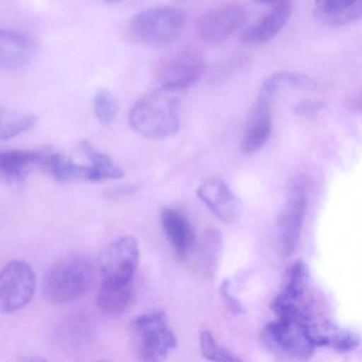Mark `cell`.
I'll use <instances>...</instances> for the list:
<instances>
[{
    "mask_svg": "<svg viewBox=\"0 0 362 362\" xmlns=\"http://www.w3.org/2000/svg\"><path fill=\"white\" fill-rule=\"evenodd\" d=\"M179 93L160 88L141 97L129 116L131 128L148 139L177 134L181 126Z\"/></svg>",
    "mask_w": 362,
    "mask_h": 362,
    "instance_id": "obj_1",
    "label": "cell"
},
{
    "mask_svg": "<svg viewBox=\"0 0 362 362\" xmlns=\"http://www.w3.org/2000/svg\"><path fill=\"white\" fill-rule=\"evenodd\" d=\"M262 340L273 353L288 359H310L317 349L309 315L279 317L264 327Z\"/></svg>",
    "mask_w": 362,
    "mask_h": 362,
    "instance_id": "obj_2",
    "label": "cell"
},
{
    "mask_svg": "<svg viewBox=\"0 0 362 362\" xmlns=\"http://www.w3.org/2000/svg\"><path fill=\"white\" fill-rule=\"evenodd\" d=\"M94 270L92 264L80 256L59 260L46 273L43 296L54 305L67 304L83 296L92 287Z\"/></svg>",
    "mask_w": 362,
    "mask_h": 362,
    "instance_id": "obj_3",
    "label": "cell"
},
{
    "mask_svg": "<svg viewBox=\"0 0 362 362\" xmlns=\"http://www.w3.org/2000/svg\"><path fill=\"white\" fill-rule=\"evenodd\" d=\"M133 342L144 361H160L177 347L175 332L162 311L139 315L131 325Z\"/></svg>",
    "mask_w": 362,
    "mask_h": 362,
    "instance_id": "obj_4",
    "label": "cell"
},
{
    "mask_svg": "<svg viewBox=\"0 0 362 362\" xmlns=\"http://www.w3.org/2000/svg\"><path fill=\"white\" fill-rule=\"evenodd\" d=\"M186 21L185 12L177 8H153L141 12L132 18L130 33L141 43L164 45L180 37Z\"/></svg>",
    "mask_w": 362,
    "mask_h": 362,
    "instance_id": "obj_5",
    "label": "cell"
},
{
    "mask_svg": "<svg viewBox=\"0 0 362 362\" xmlns=\"http://www.w3.org/2000/svg\"><path fill=\"white\" fill-rule=\"evenodd\" d=\"M37 279L30 264L13 260L0 271V313H12L26 307L35 296Z\"/></svg>",
    "mask_w": 362,
    "mask_h": 362,
    "instance_id": "obj_6",
    "label": "cell"
},
{
    "mask_svg": "<svg viewBox=\"0 0 362 362\" xmlns=\"http://www.w3.org/2000/svg\"><path fill=\"white\" fill-rule=\"evenodd\" d=\"M202 54L194 48H185L169 58L160 71V88L180 93L194 86L204 73Z\"/></svg>",
    "mask_w": 362,
    "mask_h": 362,
    "instance_id": "obj_7",
    "label": "cell"
},
{
    "mask_svg": "<svg viewBox=\"0 0 362 362\" xmlns=\"http://www.w3.org/2000/svg\"><path fill=\"white\" fill-rule=\"evenodd\" d=\"M139 262L136 239L124 236L110 243L99 256V268L103 279L117 281H133Z\"/></svg>",
    "mask_w": 362,
    "mask_h": 362,
    "instance_id": "obj_8",
    "label": "cell"
},
{
    "mask_svg": "<svg viewBox=\"0 0 362 362\" xmlns=\"http://www.w3.org/2000/svg\"><path fill=\"white\" fill-rule=\"evenodd\" d=\"M306 207V188L302 181H296L279 218V245L284 257L291 256L300 243Z\"/></svg>",
    "mask_w": 362,
    "mask_h": 362,
    "instance_id": "obj_9",
    "label": "cell"
},
{
    "mask_svg": "<svg viewBox=\"0 0 362 362\" xmlns=\"http://www.w3.org/2000/svg\"><path fill=\"white\" fill-rule=\"evenodd\" d=\"M309 285V270L303 260L294 262L287 274L281 292L272 303V310L277 317L308 315L306 293Z\"/></svg>",
    "mask_w": 362,
    "mask_h": 362,
    "instance_id": "obj_10",
    "label": "cell"
},
{
    "mask_svg": "<svg viewBox=\"0 0 362 362\" xmlns=\"http://www.w3.org/2000/svg\"><path fill=\"white\" fill-rule=\"evenodd\" d=\"M247 18V10L243 6H222L205 12L199 18L197 33L206 43H222L238 30Z\"/></svg>",
    "mask_w": 362,
    "mask_h": 362,
    "instance_id": "obj_11",
    "label": "cell"
},
{
    "mask_svg": "<svg viewBox=\"0 0 362 362\" xmlns=\"http://www.w3.org/2000/svg\"><path fill=\"white\" fill-rule=\"evenodd\" d=\"M199 199L224 223H236L243 213V205L237 194L221 179H211L199 186Z\"/></svg>",
    "mask_w": 362,
    "mask_h": 362,
    "instance_id": "obj_12",
    "label": "cell"
},
{
    "mask_svg": "<svg viewBox=\"0 0 362 362\" xmlns=\"http://www.w3.org/2000/svg\"><path fill=\"white\" fill-rule=\"evenodd\" d=\"M273 97L259 93L241 141V152L252 154L262 149L272 134Z\"/></svg>",
    "mask_w": 362,
    "mask_h": 362,
    "instance_id": "obj_13",
    "label": "cell"
},
{
    "mask_svg": "<svg viewBox=\"0 0 362 362\" xmlns=\"http://www.w3.org/2000/svg\"><path fill=\"white\" fill-rule=\"evenodd\" d=\"M37 52L35 40L21 33L0 30V69H18L33 62Z\"/></svg>",
    "mask_w": 362,
    "mask_h": 362,
    "instance_id": "obj_14",
    "label": "cell"
},
{
    "mask_svg": "<svg viewBox=\"0 0 362 362\" xmlns=\"http://www.w3.org/2000/svg\"><path fill=\"white\" fill-rule=\"evenodd\" d=\"M163 230L177 257L185 260L196 243V234L188 218L175 209H165L160 215Z\"/></svg>",
    "mask_w": 362,
    "mask_h": 362,
    "instance_id": "obj_15",
    "label": "cell"
},
{
    "mask_svg": "<svg viewBox=\"0 0 362 362\" xmlns=\"http://www.w3.org/2000/svg\"><path fill=\"white\" fill-rule=\"evenodd\" d=\"M292 14V7L287 0L276 4L270 13L258 21L241 35V43L264 44L274 39L287 24Z\"/></svg>",
    "mask_w": 362,
    "mask_h": 362,
    "instance_id": "obj_16",
    "label": "cell"
},
{
    "mask_svg": "<svg viewBox=\"0 0 362 362\" xmlns=\"http://www.w3.org/2000/svg\"><path fill=\"white\" fill-rule=\"evenodd\" d=\"M222 251L221 236L217 230H207L200 241L197 240L185 260L201 274L211 276L215 273Z\"/></svg>",
    "mask_w": 362,
    "mask_h": 362,
    "instance_id": "obj_17",
    "label": "cell"
},
{
    "mask_svg": "<svg viewBox=\"0 0 362 362\" xmlns=\"http://www.w3.org/2000/svg\"><path fill=\"white\" fill-rule=\"evenodd\" d=\"M45 154L42 152L0 151V175L10 181L24 180L33 169L42 166Z\"/></svg>",
    "mask_w": 362,
    "mask_h": 362,
    "instance_id": "obj_18",
    "label": "cell"
},
{
    "mask_svg": "<svg viewBox=\"0 0 362 362\" xmlns=\"http://www.w3.org/2000/svg\"><path fill=\"white\" fill-rule=\"evenodd\" d=\"M317 18L330 26H343L359 20L362 0H315Z\"/></svg>",
    "mask_w": 362,
    "mask_h": 362,
    "instance_id": "obj_19",
    "label": "cell"
},
{
    "mask_svg": "<svg viewBox=\"0 0 362 362\" xmlns=\"http://www.w3.org/2000/svg\"><path fill=\"white\" fill-rule=\"evenodd\" d=\"M134 300L133 281L103 279L97 296V304L105 313L116 315L126 310Z\"/></svg>",
    "mask_w": 362,
    "mask_h": 362,
    "instance_id": "obj_20",
    "label": "cell"
},
{
    "mask_svg": "<svg viewBox=\"0 0 362 362\" xmlns=\"http://www.w3.org/2000/svg\"><path fill=\"white\" fill-rule=\"evenodd\" d=\"M313 332L317 347L330 346L341 353H349L355 351L360 344L357 332L340 327L328 320L321 324L313 323Z\"/></svg>",
    "mask_w": 362,
    "mask_h": 362,
    "instance_id": "obj_21",
    "label": "cell"
},
{
    "mask_svg": "<svg viewBox=\"0 0 362 362\" xmlns=\"http://www.w3.org/2000/svg\"><path fill=\"white\" fill-rule=\"evenodd\" d=\"M41 167L60 182H96V175L92 164H76L60 154H45Z\"/></svg>",
    "mask_w": 362,
    "mask_h": 362,
    "instance_id": "obj_22",
    "label": "cell"
},
{
    "mask_svg": "<svg viewBox=\"0 0 362 362\" xmlns=\"http://www.w3.org/2000/svg\"><path fill=\"white\" fill-rule=\"evenodd\" d=\"M317 83L308 76L293 71H281L264 81L260 92L274 98L276 94L285 90H313Z\"/></svg>",
    "mask_w": 362,
    "mask_h": 362,
    "instance_id": "obj_23",
    "label": "cell"
},
{
    "mask_svg": "<svg viewBox=\"0 0 362 362\" xmlns=\"http://www.w3.org/2000/svg\"><path fill=\"white\" fill-rule=\"evenodd\" d=\"M37 118L30 114L16 113L0 107V139L9 141L35 127Z\"/></svg>",
    "mask_w": 362,
    "mask_h": 362,
    "instance_id": "obj_24",
    "label": "cell"
},
{
    "mask_svg": "<svg viewBox=\"0 0 362 362\" xmlns=\"http://www.w3.org/2000/svg\"><path fill=\"white\" fill-rule=\"evenodd\" d=\"M81 147L88 160L94 165L99 181L118 180L124 177V170L109 156L95 149L88 141H83Z\"/></svg>",
    "mask_w": 362,
    "mask_h": 362,
    "instance_id": "obj_25",
    "label": "cell"
},
{
    "mask_svg": "<svg viewBox=\"0 0 362 362\" xmlns=\"http://www.w3.org/2000/svg\"><path fill=\"white\" fill-rule=\"evenodd\" d=\"M95 114L103 126L111 124L118 113V103L115 97L107 90H99L95 96Z\"/></svg>",
    "mask_w": 362,
    "mask_h": 362,
    "instance_id": "obj_26",
    "label": "cell"
},
{
    "mask_svg": "<svg viewBox=\"0 0 362 362\" xmlns=\"http://www.w3.org/2000/svg\"><path fill=\"white\" fill-rule=\"evenodd\" d=\"M200 346L203 356L211 361H237L240 360L230 351L220 347L216 342L215 338L209 330H204L201 334Z\"/></svg>",
    "mask_w": 362,
    "mask_h": 362,
    "instance_id": "obj_27",
    "label": "cell"
},
{
    "mask_svg": "<svg viewBox=\"0 0 362 362\" xmlns=\"http://www.w3.org/2000/svg\"><path fill=\"white\" fill-rule=\"evenodd\" d=\"M325 107V103L317 100H304L298 103L294 107V112L298 115L304 116V117H310L315 114L321 112Z\"/></svg>",
    "mask_w": 362,
    "mask_h": 362,
    "instance_id": "obj_28",
    "label": "cell"
},
{
    "mask_svg": "<svg viewBox=\"0 0 362 362\" xmlns=\"http://www.w3.org/2000/svg\"><path fill=\"white\" fill-rule=\"evenodd\" d=\"M220 292H221V296L222 298H223L224 302L226 303L228 308H230L233 313H236V315L243 313V306H241L240 303H239V300H236V298L232 296V293H230V281H226H226L222 283L221 288H220Z\"/></svg>",
    "mask_w": 362,
    "mask_h": 362,
    "instance_id": "obj_29",
    "label": "cell"
},
{
    "mask_svg": "<svg viewBox=\"0 0 362 362\" xmlns=\"http://www.w3.org/2000/svg\"><path fill=\"white\" fill-rule=\"evenodd\" d=\"M256 3L264 4V5H276V4L285 1V0H254Z\"/></svg>",
    "mask_w": 362,
    "mask_h": 362,
    "instance_id": "obj_30",
    "label": "cell"
},
{
    "mask_svg": "<svg viewBox=\"0 0 362 362\" xmlns=\"http://www.w3.org/2000/svg\"><path fill=\"white\" fill-rule=\"evenodd\" d=\"M120 0H105V3L107 4H117L119 3Z\"/></svg>",
    "mask_w": 362,
    "mask_h": 362,
    "instance_id": "obj_31",
    "label": "cell"
},
{
    "mask_svg": "<svg viewBox=\"0 0 362 362\" xmlns=\"http://www.w3.org/2000/svg\"><path fill=\"white\" fill-rule=\"evenodd\" d=\"M177 1H188V0H177Z\"/></svg>",
    "mask_w": 362,
    "mask_h": 362,
    "instance_id": "obj_32",
    "label": "cell"
}]
</instances>
